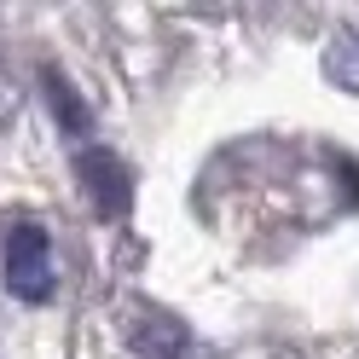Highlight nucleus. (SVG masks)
Masks as SVG:
<instances>
[{
    "label": "nucleus",
    "instance_id": "3",
    "mask_svg": "<svg viewBox=\"0 0 359 359\" xmlns=\"http://www.w3.org/2000/svg\"><path fill=\"white\" fill-rule=\"evenodd\" d=\"M128 348L140 359H186L191 353V330L174 319V313H140L128 325Z\"/></svg>",
    "mask_w": 359,
    "mask_h": 359
},
{
    "label": "nucleus",
    "instance_id": "5",
    "mask_svg": "<svg viewBox=\"0 0 359 359\" xmlns=\"http://www.w3.org/2000/svg\"><path fill=\"white\" fill-rule=\"evenodd\" d=\"M325 70H330L336 81L359 87V24H353V29H342V35L330 41V53H325Z\"/></svg>",
    "mask_w": 359,
    "mask_h": 359
},
{
    "label": "nucleus",
    "instance_id": "4",
    "mask_svg": "<svg viewBox=\"0 0 359 359\" xmlns=\"http://www.w3.org/2000/svg\"><path fill=\"white\" fill-rule=\"evenodd\" d=\"M41 93H47L53 116H58V128L70 133V140H87V133H93V110H87V99L76 93V81L64 76L58 64H41Z\"/></svg>",
    "mask_w": 359,
    "mask_h": 359
},
{
    "label": "nucleus",
    "instance_id": "2",
    "mask_svg": "<svg viewBox=\"0 0 359 359\" xmlns=\"http://www.w3.org/2000/svg\"><path fill=\"white\" fill-rule=\"evenodd\" d=\"M76 174H81L87 203H93L99 220H128V209H133V168L110 145H81L76 151Z\"/></svg>",
    "mask_w": 359,
    "mask_h": 359
},
{
    "label": "nucleus",
    "instance_id": "1",
    "mask_svg": "<svg viewBox=\"0 0 359 359\" xmlns=\"http://www.w3.org/2000/svg\"><path fill=\"white\" fill-rule=\"evenodd\" d=\"M0 278L18 302H47L53 296V238L41 220H12L6 243H0Z\"/></svg>",
    "mask_w": 359,
    "mask_h": 359
}]
</instances>
